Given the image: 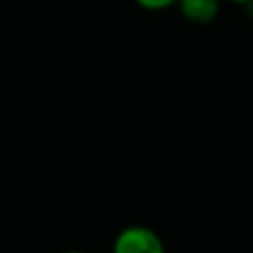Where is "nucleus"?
<instances>
[{"instance_id":"nucleus-1","label":"nucleus","mask_w":253,"mask_h":253,"mask_svg":"<svg viewBox=\"0 0 253 253\" xmlns=\"http://www.w3.org/2000/svg\"><path fill=\"white\" fill-rule=\"evenodd\" d=\"M111 253H167V247L151 227L129 224L116 233Z\"/></svg>"},{"instance_id":"nucleus-2","label":"nucleus","mask_w":253,"mask_h":253,"mask_svg":"<svg viewBox=\"0 0 253 253\" xmlns=\"http://www.w3.org/2000/svg\"><path fill=\"white\" fill-rule=\"evenodd\" d=\"M178 11L193 25H209L220 16L222 0H178Z\"/></svg>"},{"instance_id":"nucleus-3","label":"nucleus","mask_w":253,"mask_h":253,"mask_svg":"<svg viewBox=\"0 0 253 253\" xmlns=\"http://www.w3.org/2000/svg\"><path fill=\"white\" fill-rule=\"evenodd\" d=\"M133 2L144 11H165V9L175 7L178 0H133Z\"/></svg>"},{"instance_id":"nucleus-4","label":"nucleus","mask_w":253,"mask_h":253,"mask_svg":"<svg viewBox=\"0 0 253 253\" xmlns=\"http://www.w3.org/2000/svg\"><path fill=\"white\" fill-rule=\"evenodd\" d=\"M227 2H231V4H240V7H245V4L253 2V0H227Z\"/></svg>"},{"instance_id":"nucleus-5","label":"nucleus","mask_w":253,"mask_h":253,"mask_svg":"<svg viewBox=\"0 0 253 253\" xmlns=\"http://www.w3.org/2000/svg\"><path fill=\"white\" fill-rule=\"evenodd\" d=\"M60 253H87V251H78V249H67V251H60Z\"/></svg>"}]
</instances>
